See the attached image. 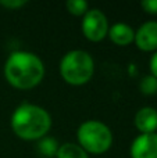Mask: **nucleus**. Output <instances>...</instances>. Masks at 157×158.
<instances>
[{"label":"nucleus","mask_w":157,"mask_h":158,"mask_svg":"<svg viewBox=\"0 0 157 158\" xmlns=\"http://www.w3.org/2000/svg\"><path fill=\"white\" fill-rule=\"evenodd\" d=\"M4 77L13 87L29 90L38 86L45 78L43 61L31 52H14L4 64Z\"/></svg>","instance_id":"nucleus-1"},{"label":"nucleus","mask_w":157,"mask_h":158,"mask_svg":"<svg viewBox=\"0 0 157 158\" xmlns=\"http://www.w3.org/2000/svg\"><path fill=\"white\" fill-rule=\"evenodd\" d=\"M52 128V117L43 107L25 103L11 115V129L22 140H40Z\"/></svg>","instance_id":"nucleus-2"},{"label":"nucleus","mask_w":157,"mask_h":158,"mask_svg":"<svg viewBox=\"0 0 157 158\" xmlns=\"http://www.w3.org/2000/svg\"><path fill=\"white\" fill-rule=\"evenodd\" d=\"M93 57L85 50H71L60 61V75L68 85L81 86L88 83L93 77Z\"/></svg>","instance_id":"nucleus-3"},{"label":"nucleus","mask_w":157,"mask_h":158,"mask_svg":"<svg viewBox=\"0 0 157 158\" xmlns=\"http://www.w3.org/2000/svg\"><path fill=\"white\" fill-rule=\"evenodd\" d=\"M78 144L91 154H103L113 144V132L104 122L97 119L85 121L77 131Z\"/></svg>","instance_id":"nucleus-4"},{"label":"nucleus","mask_w":157,"mask_h":158,"mask_svg":"<svg viewBox=\"0 0 157 158\" xmlns=\"http://www.w3.org/2000/svg\"><path fill=\"white\" fill-rule=\"evenodd\" d=\"M82 33L88 40L100 42L108 33V19L106 14L99 8H89L82 18Z\"/></svg>","instance_id":"nucleus-5"},{"label":"nucleus","mask_w":157,"mask_h":158,"mask_svg":"<svg viewBox=\"0 0 157 158\" xmlns=\"http://www.w3.org/2000/svg\"><path fill=\"white\" fill-rule=\"evenodd\" d=\"M131 158H157V133L139 135L129 148Z\"/></svg>","instance_id":"nucleus-6"},{"label":"nucleus","mask_w":157,"mask_h":158,"mask_svg":"<svg viewBox=\"0 0 157 158\" xmlns=\"http://www.w3.org/2000/svg\"><path fill=\"white\" fill-rule=\"evenodd\" d=\"M134 42L142 52H157V21L142 24L135 32Z\"/></svg>","instance_id":"nucleus-7"},{"label":"nucleus","mask_w":157,"mask_h":158,"mask_svg":"<svg viewBox=\"0 0 157 158\" xmlns=\"http://www.w3.org/2000/svg\"><path fill=\"white\" fill-rule=\"evenodd\" d=\"M134 125L141 135L156 133L157 131V110L155 107H142L134 118Z\"/></svg>","instance_id":"nucleus-8"},{"label":"nucleus","mask_w":157,"mask_h":158,"mask_svg":"<svg viewBox=\"0 0 157 158\" xmlns=\"http://www.w3.org/2000/svg\"><path fill=\"white\" fill-rule=\"evenodd\" d=\"M107 36L117 46H129L135 40V31L125 22H117L110 27Z\"/></svg>","instance_id":"nucleus-9"},{"label":"nucleus","mask_w":157,"mask_h":158,"mask_svg":"<svg viewBox=\"0 0 157 158\" xmlns=\"http://www.w3.org/2000/svg\"><path fill=\"white\" fill-rule=\"evenodd\" d=\"M56 158H89L88 153L78 143H63L58 146Z\"/></svg>","instance_id":"nucleus-10"},{"label":"nucleus","mask_w":157,"mask_h":158,"mask_svg":"<svg viewBox=\"0 0 157 158\" xmlns=\"http://www.w3.org/2000/svg\"><path fill=\"white\" fill-rule=\"evenodd\" d=\"M57 150H58V143H57V140L53 139V137L45 136L38 142V151H39V154L43 157H47V158L56 157Z\"/></svg>","instance_id":"nucleus-11"},{"label":"nucleus","mask_w":157,"mask_h":158,"mask_svg":"<svg viewBox=\"0 0 157 158\" xmlns=\"http://www.w3.org/2000/svg\"><path fill=\"white\" fill-rule=\"evenodd\" d=\"M66 8L70 14L75 17H83L89 10V4L85 0H68L66 3Z\"/></svg>","instance_id":"nucleus-12"},{"label":"nucleus","mask_w":157,"mask_h":158,"mask_svg":"<svg viewBox=\"0 0 157 158\" xmlns=\"http://www.w3.org/2000/svg\"><path fill=\"white\" fill-rule=\"evenodd\" d=\"M139 89L143 94L153 96L157 93V79L153 75H146L139 82Z\"/></svg>","instance_id":"nucleus-13"},{"label":"nucleus","mask_w":157,"mask_h":158,"mask_svg":"<svg viewBox=\"0 0 157 158\" xmlns=\"http://www.w3.org/2000/svg\"><path fill=\"white\" fill-rule=\"evenodd\" d=\"M27 4L25 0H0V6L7 10H18Z\"/></svg>","instance_id":"nucleus-14"},{"label":"nucleus","mask_w":157,"mask_h":158,"mask_svg":"<svg viewBox=\"0 0 157 158\" xmlns=\"http://www.w3.org/2000/svg\"><path fill=\"white\" fill-rule=\"evenodd\" d=\"M141 7L143 8L145 13L157 15V0H143L141 3Z\"/></svg>","instance_id":"nucleus-15"},{"label":"nucleus","mask_w":157,"mask_h":158,"mask_svg":"<svg viewBox=\"0 0 157 158\" xmlns=\"http://www.w3.org/2000/svg\"><path fill=\"white\" fill-rule=\"evenodd\" d=\"M149 67H150V72L156 79H157V52L153 53L152 58H150V63H149Z\"/></svg>","instance_id":"nucleus-16"}]
</instances>
